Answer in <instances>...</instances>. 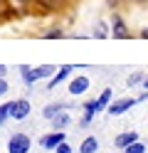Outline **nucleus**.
<instances>
[{
	"instance_id": "25",
	"label": "nucleus",
	"mask_w": 148,
	"mask_h": 153,
	"mask_svg": "<svg viewBox=\"0 0 148 153\" xmlns=\"http://www.w3.org/2000/svg\"><path fill=\"white\" fill-rule=\"evenodd\" d=\"M136 3H148V0H136Z\"/></svg>"
},
{
	"instance_id": "8",
	"label": "nucleus",
	"mask_w": 148,
	"mask_h": 153,
	"mask_svg": "<svg viewBox=\"0 0 148 153\" xmlns=\"http://www.w3.org/2000/svg\"><path fill=\"white\" fill-rule=\"evenodd\" d=\"M72 69H74L72 64H64L62 69H59V72H57V74L52 76V79H49V89H54V87H57V84L62 82V79H67V76H69V72H72Z\"/></svg>"
},
{
	"instance_id": "14",
	"label": "nucleus",
	"mask_w": 148,
	"mask_h": 153,
	"mask_svg": "<svg viewBox=\"0 0 148 153\" xmlns=\"http://www.w3.org/2000/svg\"><path fill=\"white\" fill-rule=\"evenodd\" d=\"M20 72H22V76H25V82L30 84V87H32V84L37 82V74H35L32 69H30V67H20Z\"/></svg>"
},
{
	"instance_id": "21",
	"label": "nucleus",
	"mask_w": 148,
	"mask_h": 153,
	"mask_svg": "<svg viewBox=\"0 0 148 153\" xmlns=\"http://www.w3.org/2000/svg\"><path fill=\"white\" fill-rule=\"evenodd\" d=\"M3 94H7V82L0 79V97H3Z\"/></svg>"
},
{
	"instance_id": "22",
	"label": "nucleus",
	"mask_w": 148,
	"mask_h": 153,
	"mask_svg": "<svg viewBox=\"0 0 148 153\" xmlns=\"http://www.w3.org/2000/svg\"><path fill=\"white\" fill-rule=\"evenodd\" d=\"M5 72H7V69H5V64H0V79L5 76Z\"/></svg>"
},
{
	"instance_id": "1",
	"label": "nucleus",
	"mask_w": 148,
	"mask_h": 153,
	"mask_svg": "<svg viewBox=\"0 0 148 153\" xmlns=\"http://www.w3.org/2000/svg\"><path fill=\"white\" fill-rule=\"evenodd\" d=\"M30 148H32V141L25 133H15L7 141V153H30Z\"/></svg>"
},
{
	"instance_id": "5",
	"label": "nucleus",
	"mask_w": 148,
	"mask_h": 153,
	"mask_svg": "<svg viewBox=\"0 0 148 153\" xmlns=\"http://www.w3.org/2000/svg\"><path fill=\"white\" fill-rule=\"evenodd\" d=\"M27 114H30V101H27V99H17V101H13V119H15V121L25 119Z\"/></svg>"
},
{
	"instance_id": "15",
	"label": "nucleus",
	"mask_w": 148,
	"mask_h": 153,
	"mask_svg": "<svg viewBox=\"0 0 148 153\" xmlns=\"http://www.w3.org/2000/svg\"><path fill=\"white\" fill-rule=\"evenodd\" d=\"M109 101H111V89H104V91H101V97L96 99V104H99V111H101Z\"/></svg>"
},
{
	"instance_id": "7",
	"label": "nucleus",
	"mask_w": 148,
	"mask_h": 153,
	"mask_svg": "<svg viewBox=\"0 0 148 153\" xmlns=\"http://www.w3.org/2000/svg\"><path fill=\"white\" fill-rule=\"evenodd\" d=\"M138 141V133L136 131H128V133H121V136H116V146L118 148H128L131 143Z\"/></svg>"
},
{
	"instance_id": "10",
	"label": "nucleus",
	"mask_w": 148,
	"mask_h": 153,
	"mask_svg": "<svg viewBox=\"0 0 148 153\" xmlns=\"http://www.w3.org/2000/svg\"><path fill=\"white\" fill-rule=\"evenodd\" d=\"M67 123H69V116L62 111V114H57V116L52 119V128H54V131H62V128L67 126Z\"/></svg>"
},
{
	"instance_id": "6",
	"label": "nucleus",
	"mask_w": 148,
	"mask_h": 153,
	"mask_svg": "<svg viewBox=\"0 0 148 153\" xmlns=\"http://www.w3.org/2000/svg\"><path fill=\"white\" fill-rule=\"evenodd\" d=\"M111 27H114V37H121V40H126V37H131L128 35V30H126V25H123V20L118 15H114V22H111Z\"/></svg>"
},
{
	"instance_id": "20",
	"label": "nucleus",
	"mask_w": 148,
	"mask_h": 153,
	"mask_svg": "<svg viewBox=\"0 0 148 153\" xmlns=\"http://www.w3.org/2000/svg\"><path fill=\"white\" fill-rule=\"evenodd\" d=\"M45 37H47V40H54V37H62V30H52V32H47Z\"/></svg>"
},
{
	"instance_id": "9",
	"label": "nucleus",
	"mask_w": 148,
	"mask_h": 153,
	"mask_svg": "<svg viewBox=\"0 0 148 153\" xmlns=\"http://www.w3.org/2000/svg\"><path fill=\"white\" fill-rule=\"evenodd\" d=\"M96 148H99V141H96L94 136H89V138L82 141V146H79V153H96Z\"/></svg>"
},
{
	"instance_id": "3",
	"label": "nucleus",
	"mask_w": 148,
	"mask_h": 153,
	"mask_svg": "<svg viewBox=\"0 0 148 153\" xmlns=\"http://www.w3.org/2000/svg\"><path fill=\"white\" fill-rule=\"evenodd\" d=\"M133 106H136V99L126 97V99H118V101L109 104V114H111V116H121V114H126L128 109H133Z\"/></svg>"
},
{
	"instance_id": "12",
	"label": "nucleus",
	"mask_w": 148,
	"mask_h": 153,
	"mask_svg": "<svg viewBox=\"0 0 148 153\" xmlns=\"http://www.w3.org/2000/svg\"><path fill=\"white\" fill-rule=\"evenodd\" d=\"M7 116H13V101H7V104L0 106V123H5Z\"/></svg>"
},
{
	"instance_id": "24",
	"label": "nucleus",
	"mask_w": 148,
	"mask_h": 153,
	"mask_svg": "<svg viewBox=\"0 0 148 153\" xmlns=\"http://www.w3.org/2000/svg\"><path fill=\"white\" fill-rule=\"evenodd\" d=\"M143 89H148V76H146V79H143Z\"/></svg>"
},
{
	"instance_id": "16",
	"label": "nucleus",
	"mask_w": 148,
	"mask_h": 153,
	"mask_svg": "<svg viewBox=\"0 0 148 153\" xmlns=\"http://www.w3.org/2000/svg\"><path fill=\"white\" fill-rule=\"evenodd\" d=\"M126 153H146V146L141 141H136V143H131V146L126 148Z\"/></svg>"
},
{
	"instance_id": "4",
	"label": "nucleus",
	"mask_w": 148,
	"mask_h": 153,
	"mask_svg": "<svg viewBox=\"0 0 148 153\" xmlns=\"http://www.w3.org/2000/svg\"><path fill=\"white\" fill-rule=\"evenodd\" d=\"M89 89V76H74L72 82H69V94H72V97H82V94Z\"/></svg>"
},
{
	"instance_id": "11",
	"label": "nucleus",
	"mask_w": 148,
	"mask_h": 153,
	"mask_svg": "<svg viewBox=\"0 0 148 153\" xmlns=\"http://www.w3.org/2000/svg\"><path fill=\"white\" fill-rule=\"evenodd\" d=\"M45 119H54L57 114H62V104H49V106H45Z\"/></svg>"
},
{
	"instance_id": "17",
	"label": "nucleus",
	"mask_w": 148,
	"mask_h": 153,
	"mask_svg": "<svg viewBox=\"0 0 148 153\" xmlns=\"http://www.w3.org/2000/svg\"><path fill=\"white\" fill-rule=\"evenodd\" d=\"M143 79H146V76H143L141 72H133V74H131V76H128V79H126V82H128V87H133V84H138V82H143Z\"/></svg>"
},
{
	"instance_id": "2",
	"label": "nucleus",
	"mask_w": 148,
	"mask_h": 153,
	"mask_svg": "<svg viewBox=\"0 0 148 153\" xmlns=\"http://www.w3.org/2000/svg\"><path fill=\"white\" fill-rule=\"evenodd\" d=\"M59 143H64V131H52V133H47V136L39 138V146L45 151H57Z\"/></svg>"
},
{
	"instance_id": "13",
	"label": "nucleus",
	"mask_w": 148,
	"mask_h": 153,
	"mask_svg": "<svg viewBox=\"0 0 148 153\" xmlns=\"http://www.w3.org/2000/svg\"><path fill=\"white\" fill-rule=\"evenodd\" d=\"M54 72V67H49V64H42V67H37L35 74H37V79H45V76H52Z\"/></svg>"
},
{
	"instance_id": "18",
	"label": "nucleus",
	"mask_w": 148,
	"mask_h": 153,
	"mask_svg": "<svg viewBox=\"0 0 148 153\" xmlns=\"http://www.w3.org/2000/svg\"><path fill=\"white\" fill-rule=\"evenodd\" d=\"M94 35H96V37H106V35H109V32H106V25H104V22H99V25H96V32H94Z\"/></svg>"
},
{
	"instance_id": "19",
	"label": "nucleus",
	"mask_w": 148,
	"mask_h": 153,
	"mask_svg": "<svg viewBox=\"0 0 148 153\" xmlns=\"http://www.w3.org/2000/svg\"><path fill=\"white\" fill-rule=\"evenodd\" d=\"M57 153H72V146H69L67 141H64V143H59V146H57Z\"/></svg>"
},
{
	"instance_id": "23",
	"label": "nucleus",
	"mask_w": 148,
	"mask_h": 153,
	"mask_svg": "<svg viewBox=\"0 0 148 153\" xmlns=\"http://www.w3.org/2000/svg\"><path fill=\"white\" fill-rule=\"evenodd\" d=\"M141 37H143V40H148V30H143V32H141Z\"/></svg>"
}]
</instances>
